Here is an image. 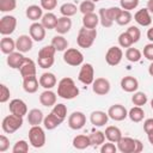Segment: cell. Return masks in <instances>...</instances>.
<instances>
[{
    "label": "cell",
    "mask_w": 153,
    "mask_h": 153,
    "mask_svg": "<svg viewBox=\"0 0 153 153\" xmlns=\"http://www.w3.org/2000/svg\"><path fill=\"white\" fill-rule=\"evenodd\" d=\"M57 96L62 99H74L79 96V88L76 87L72 78H62L57 84Z\"/></svg>",
    "instance_id": "cell-1"
},
{
    "label": "cell",
    "mask_w": 153,
    "mask_h": 153,
    "mask_svg": "<svg viewBox=\"0 0 153 153\" xmlns=\"http://www.w3.org/2000/svg\"><path fill=\"white\" fill-rule=\"evenodd\" d=\"M56 49L50 44V45H44L39 49L38 51V59H37V63L41 68L43 69H48L54 65V56H55Z\"/></svg>",
    "instance_id": "cell-2"
},
{
    "label": "cell",
    "mask_w": 153,
    "mask_h": 153,
    "mask_svg": "<svg viewBox=\"0 0 153 153\" xmlns=\"http://www.w3.org/2000/svg\"><path fill=\"white\" fill-rule=\"evenodd\" d=\"M96 37H97V30L96 29H87V27L82 26L78 32L76 43L80 48L87 49V48L92 47V44L96 41Z\"/></svg>",
    "instance_id": "cell-3"
},
{
    "label": "cell",
    "mask_w": 153,
    "mask_h": 153,
    "mask_svg": "<svg viewBox=\"0 0 153 153\" xmlns=\"http://www.w3.org/2000/svg\"><path fill=\"white\" fill-rule=\"evenodd\" d=\"M29 141L32 147L42 148L45 145V133L41 126H31L29 130Z\"/></svg>",
    "instance_id": "cell-4"
},
{
    "label": "cell",
    "mask_w": 153,
    "mask_h": 153,
    "mask_svg": "<svg viewBox=\"0 0 153 153\" xmlns=\"http://www.w3.org/2000/svg\"><path fill=\"white\" fill-rule=\"evenodd\" d=\"M22 126H23V117L17 116L14 114H11V115L6 116L2 120V123H1V128L6 134H13Z\"/></svg>",
    "instance_id": "cell-5"
},
{
    "label": "cell",
    "mask_w": 153,
    "mask_h": 153,
    "mask_svg": "<svg viewBox=\"0 0 153 153\" xmlns=\"http://www.w3.org/2000/svg\"><path fill=\"white\" fill-rule=\"evenodd\" d=\"M63 61L73 67L80 66L84 62V55L82 53L76 48H68L63 53Z\"/></svg>",
    "instance_id": "cell-6"
},
{
    "label": "cell",
    "mask_w": 153,
    "mask_h": 153,
    "mask_svg": "<svg viewBox=\"0 0 153 153\" xmlns=\"http://www.w3.org/2000/svg\"><path fill=\"white\" fill-rule=\"evenodd\" d=\"M17 27V19L13 16H4L0 19V33L2 36H10Z\"/></svg>",
    "instance_id": "cell-7"
},
{
    "label": "cell",
    "mask_w": 153,
    "mask_h": 153,
    "mask_svg": "<svg viewBox=\"0 0 153 153\" xmlns=\"http://www.w3.org/2000/svg\"><path fill=\"white\" fill-rule=\"evenodd\" d=\"M78 79L84 85H91L94 81V69L91 63H82L79 71Z\"/></svg>",
    "instance_id": "cell-8"
},
{
    "label": "cell",
    "mask_w": 153,
    "mask_h": 153,
    "mask_svg": "<svg viewBox=\"0 0 153 153\" xmlns=\"http://www.w3.org/2000/svg\"><path fill=\"white\" fill-rule=\"evenodd\" d=\"M123 57V51L120 47H110L105 54V61L109 66H117L122 61Z\"/></svg>",
    "instance_id": "cell-9"
},
{
    "label": "cell",
    "mask_w": 153,
    "mask_h": 153,
    "mask_svg": "<svg viewBox=\"0 0 153 153\" xmlns=\"http://www.w3.org/2000/svg\"><path fill=\"white\" fill-rule=\"evenodd\" d=\"M86 124V116L81 111H74L68 117V127L73 130H79Z\"/></svg>",
    "instance_id": "cell-10"
},
{
    "label": "cell",
    "mask_w": 153,
    "mask_h": 153,
    "mask_svg": "<svg viewBox=\"0 0 153 153\" xmlns=\"http://www.w3.org/2000/svg\"><path fill=\"white\" fill-rule=\"evenodd\" d=\"M109 118L114 121H123L128 117V111L122 104H114L108 110Z\"/></svg>",
    "instance_id": "cell-11"
},
{
    "label": "cell",
    "mask_w": 153,
    "mask_h": 153,
    "mask_svg": "<svg viewBox=\"0 0 153 153\" xmlns=\"http://www.w3.org/2000/svg\"><path fill=\"white\" fill-rule=\"evenodd\" d=\"M92 90L98 96H105L110 92V81L106 78H97L92 82Z\"/></svg>",
    "instance_id": "cell-12"
},
{
    "label": "cell",
    "mask_w": 153,
    "mask_h": 153,
    "mask_svg": "<svg viewBox=\"0 0 153 153\" xmlns=\"http://www.w3.org/2000/svg\"><path fill=\"white\" fill-rule=\"evenodd\" d=\"M8 110H10L11 114H14V115H17V116L24 117L25 115H27V106H26V103H25L23 99H19V98L12 99V100L10 102Z\"/></svg>",
    "instance_id": "cell-13"
},
{
    "label": "cell",
    "mask_w": 153,
    "mask_h": 153,
    "mask_svg": "<svg viewBox=\"0 0 153 153\" xmlns=\"http://www.w3.org/2000/svg\"><path fill=\"white\" fill-rule=\"evenodd\" d=\"M135 145H136V139L129 136H124V137L122 136L117 142V149L122 153H135Z\"/></svg>",
    "instance_id": "cell-14"
},
{
    "label": "cell",
    "mask_w": 153,
    "mask_h": 153,
    "mask_svg": "<svg viewBox=\"0 0 153 153\" xmlns=\"http://www.w3.org/2000/svg\"><path fill=\"white\" fill-rule=\"evenodd\" d=\"M29 33L33 41L42 42L45 37V27L42 25V23L33 22L29 27Z\"/></svg>",
    "instance_id": "cell-15"
},
{
    "label": "cell",
    "mask_w": 153,
    "mask_h": 153,
    "mask_svg": "<svg viewBox=\"0 0 153 153\" xmlns=\"http://www.w3.org/2000/svg\"><path fill=\"white\" fill-rule=\"evenodd\" d=\"M32 41L29 35H20L16 41V49L20 53H27L32 49Z\"/></svg>",
    "instance_id": "cell-16"
},
{
    "label": "cell",
    "mask_w": 153,
    "mask_h": 153,
    "mask_svg": "<svg viewBox=\"0 0 153 153\" xmlns=\"http://www.w3.org/2000/svg\"><path fill=\"white\" fill-rule=\"evenodd\" d=\"M109 120V115L108 112H104L102 110H96L92 111L90 115V122L94 126V127H103L108 123Z\"/></svg>",
    "instance_id": "cell-17"
},
{
    "label": "cell",
    "mask_w": 153,
    "mask_h": 153,
    "mask_svg": "<svg viewBox=\"0 0 153 153\" xmlns=\"http://www.w3.org/2000/svg\"><path fill=\"white\" fill-rule=\"evenodd\" d=\"M20 75L22 78H26V76H31V75H36L37 68H36V63L33 62V60L26 57L25 61L23 62V65L19 68Z\"/></svg>",
    "instance_id": "cell-18"
},
{
    "label": "cell",
    "mask_w": 153,
    "mask_h": 153,
    "mask_svg": "<svg viewBox=\"0 0 153 153\" xmlns=\"http://www.w3.org/2000/svg\"><path fill=\"white\" fill-rule=\"evenodd\" d=\"M134 19L135 22L141 25V26H149L152 24V18H151V12L146 8H141L135 14H134Z\"/></svg>",
    "instance_id": "cell-19"
},
{
    "label": "cell",
    "mask_w": 153,
    "mask_h": 153,
    "mask_svg": "<svg viewBox=\"0 0 153 153\" xmlns=\"http://www.w3.org/2000/svg\"><path fill=\"white\" fill-rule=\"evenodd\" d=\"M25 56L20 51H13L7 55V65L13 69H19L23 62L25 61Z\"/></svg>",
    "instance_id": "cell-20"
},
{
    "label": "cell",
    "mask_w": 153,
    "mask_h": 153,
    "mask_svg": "<svg viewBox=\"0 0 153 153\" xmlns=\"http://www.w3.org/2000/svg\"><path fill=\"white\" fill-rule=\"evenodd\" d=\"M121 87L123 91L131 93L139 88V81L136 78H134L131 75H127V76H123L121 79Z\"/></svg>",
    "instance_id": "cell-21"
},
{
    "label": "cell",
    "mask_w": 153,
    "mask_h": 153,
    "mask_svg": "<svg viewBox=\"0 0 153 153\" xmlns=\"http://www.w3.org/2000/svg\"><path fill=\"white\" fill-rule=\"evenodd\" d=\"M72 29V19L71 17H60L57 19V23H56V26H55V31L59 33V35H65L67 32H69V30Z\"/></svg>",
    "instance_id": "cell-22"
},
{
    "label": "cell",
    "mask_w": 153,
    "mask_h": 153,
    "mask_svg": "<svg viewBox=\"0 0 153 153\" xmlns=\"http://www.w3.org/2000/svg\"><path fill=\"white\" fill-rule=\"evenodd\" d=\"M38 85H39V80L37 79L36 75L23 78V88H24V91L26 93H35V92H37Z\"/></svg>",
    "instance_id": "cell-23"
},
{
    "label": "cell",
    "mask_w": 153,
    "mask_h": 153,
    "mask_svg": "<svg viewBox=\"0 0 153 153\" xmlns=\"http://www.w3.org/2000/svg\"><path fill=\"white\" fill-rule=\"evenodd\" d=\"M56 93L53 92L51 90H45L39 94V103L45 106V108H50L54 106L56 104Z\"/></svg>",
    "instance_id": "cell-24"
},
{
    "label": "cell",
    "mask_w": 153,
    "mask_h": 153,
    "mask_svg": "<svg viewBox=\"0 0 153 153\" xmlns=\"http://www.w3.org/2000/svg\"><path fill=\"white\" fill-rule=\"evenodd\" d=\"M57 80L54 73L50 72H45L39 76V86H42L45 90H51L55 85H56Z\"/></svg>",
    "instance_id": "cell-25"
},
{
    "label": "cell",
    "mask_w": 153,
    "mask_h": 153,
    "mask_svg": "<svg viewBox=\"0 0 153 153\" xmlns=\"http://www.w3.org/2000/svg\"><path fill=\"white\" fill-rule=\"evenodd\" d=\"M62 122H63V120L60 118L57 115H55V114L51 111L50 114H48V115L44 117V120H43V126H44L45 129L53 130V129L57 128Z\"/></svg>",
    "instance_id": "cell-26"
},
{
    "label": "cell",
    "mask_w": 153,
    "mask_h": 153,
    "mask_svg": "<svg viewBox=\"0 0 153 153\" xmlns=\"http://www.w3.org/2000/svg\"><path fill=\"white\" fill-rule=\"evenodd\" d=\"M26 116L30 126H39L41 123H43V120H44L43 112L39 109H31Z\"/></svg>",
    "instance_id": "cell-27"
},
{
    "label": "cell",
    "mask_w": 153,
    "mask_h": 153,
    "mask_svg": "<svg viewBox=\"0 0 153 153\" xmlns=\"http://www.w3.org/2000/svg\"><path fill=\"white\" fill-rule=\"evenodd\" d=\"M104 134H105V137L109 141L114 142V143H117L120 141V139L122 137V131L116 126H109V127H106Z\"/></svg>",
    "instance_id": "cell-28"
},
{
    "label": "cell",
    "mask_w": 153,
    "mask_h": 153,
    "mask_svg": "<svg viewBox=\"0 0 153 153\" xmlns=\"http://www.w3.org/2000/svg\"><path fill=\"white\" fill-rule=\"evenodd\" d=\"M25 14H26L27 19H30L32 22H37L38 19H42V17H43V8L38 5H31L26 8Z\"/></svg>",
    "instance_id": "cell-29"
},
{
    "label": "cell",
    "mask_w": 153,
    "mask_h": 153,
    "mask_svg": "<svg viewBox=\"0 0 153 153\" xmlns=\"http://www.w3.org/2000/svg\"><path fill=\"white\" fill-rule=\"evenodd\" d=\"M72 143H73V147L76 148V149H85V148L91 146L90 136L88 135H82V134L76 135V136H74Z\"/></svg>",
    "instance_id": "cell-30"
},
{
    "label": "cell",
    "mask_w": 153,
    "mask_h": 153,
    "mask_svg": "<svg viewBox=\"0 0 153 153\" xmlns=\"http://www.w3.org/2000/svg\"><path fill=\"white\" fill-rule=\"evenodd\" d=\"M98 23H99V16L96 14L94 12L84 14V17H82V26H85L87 29H96Z\"/></svg>",
    "instance_id": "cell-31"
},
{
    "label": "cell",
    "mask_w": 153,
    "mask_h": 153,
    "mask_svg": "<svg viewBox=\"0 0 153 153\" xmlns=\"http://www.w3.org/2000/svg\"><path fill=\"white\" fill-rule=\"evenodd\" d=\"M0 49H1V51L4 54L8 55V54H11V53L14 51V49H16V42L11 37L4 36L1 38V41H0Z\"/></svg>",
    "instance_id": "cell-32"
},
{
    "label": "cell",
    "mask_w": 153,
    "mask_h": 153,
    "mask_svg": "<svg viewBox=\"0 0 153 153\" xmlns=\"http://www.w3.org/2000/svg\"><path fill=\"white\" fill-rule=\"evenodd\" d=\"M57 19H59V18H57L54 13L47 12L45 14H43V17H42V19H41V23H42V25H43L45 29L53 30V29H55V26H56Z\"/></svg>",
    "instance_id": "cell-33"
},
{
    "label": "cell",
    "mask_w": 153,
    "mask_h": 153,
    "mask_svg": "<svg viewBox=\"0 0 153 153\" xmlns=\"http://www.w3.org/2000/svg\"><path fill=\"white\" fill-rule=\"evenodd\" d=\"M51 45L56 49V51H65L68 48V41L63 37V35H56L51 38Z\"/></svg>",
    "instance_id": "cell-34"
},
{
    "label": "cell",
    "mask_w": 153,
    "mask_h": 153,
    "mask_svg": "<svg viewBox=\"0 0 153 153\" xmlns=\"http://www.w3.org/2000/svg\"><path fill=\"white\" fill-rule=\"evenodd\" d=\"M98 16H99V23L103 27H111L112 26L114 19L111 18L108 8H100Z\"/></svg>",
    "instance_id": "cell-35"
},
{
    "label": "cell",
    "mask_w": 153,
    "mask_h": 153,
    "mask_svg": "<svg viewBox=\"0 0 153 153\" xmlns=\"http://www.w3.org/2000/svg\"><path fill=\"white\" fill-rule=\"evenodd\" d=\"M128 117L130 118V121H133V122H135V123H137V122H141L142 120H143V117H145V111L142 110V108L141 106H134V108H131L129 111H128Z\"/></svg>",
    "instance_id": "cell-36"
},
{
    "label": "cell",
    "mask_w": 153,
    "mask_h": 153,
    "mask_svg": "<svg viewBox=\"0 0 153 153\" xmlns=\"http://www.w3.org/2000/svg\"><path fill=\"white\" fill-rule=\"evenodd\" d=\"M88 136H90L91 146H99V145H103L105 142V134H104V131L96 130V131H92Z\"/></svg>",
    "instance_id": "cell-37"
},
{
    "label": "cell",
    "mask_w": 153,
    "mask_h": 153,
    "mask_svg": "<svg viewBox=\"0 0 153 153\" xmlns=\"http://www.w3.org/2000/svg\"><path fill=\"white\" fill-rule=\"evenodd\" d=\"M131 18H133V16H131L130 11L121 10V12L118 13V16H117V18H116L115 22H116L118 25L124 26V25H128V24L131 22Z\"/></svg>",
    "instance_id": "cell-38"
},
{
    "label": "cell",
    "mask_w": 153,
    "mask_h": 153,
    "mask_svg": "<svg viewBox=\"0 0 153 153\" xmlns=\"http://www.w3.org/2000/svg\"><path fill=\"white\" fill-rule=\"evenodd\" d=\"M78 10L79 8L74 4H72V2H66V4H63V5L60 6V13L62 16H65V17H72V16H74Z\"/></svg>",
    "instance_id": "cell-39"
},
{
    "label": "cell",
    "mask_w": 153,
    "mask_h": 153,
    "mask_svg": "<svg viewBox=\"0 0 153 153\" xmlns=\"http://www.w3.org/2000/svg\"><path fill=\"white\" fill-rule=\"evenodd\" d=\"M141 56H142V54L137 48L129 47L126 50V59L130 62H139L141 60Z\"/></svg>",
    "instance_id": "cell-40"
},
{
    "label": "cell",
    "mask_w": 153,
    "mask_h": 153,
    "mask_svg": "<svg viewBox=\"0 0 153 153\" xmlns=\"http://www.w3.org/2000/svg\"><path fill=\"white\" fill-rule=\"evenodd\" d=\"M147 100H148V99H147L146 93L140 92V91H135L134 94L131 96V102H133V104L136 105V106H143V105L147 103Z\"/></svg>",
    "instance_id": "cell-41"
},
{
    "label": "cell",
    "mask_w": 153,
    "mask_h": 153,
    "mask_svg": "<svg viewBox=\"0 0 153 153\" xmlns=\"http://www.w3.org/2000/svg\"><path fill=\"white\" fill-rule=\"evenodd\" d=\"M94 8H96V5L92 0H84L80 5H79V11L82 13V14H87V13H92L94 12Z\"/></svg>",
    "instance_id": "cell-42"
},
{
    "label": "cell",
    "mask_w": 153,
    "mask_h": 153,
    "mask_svg": "<svg viewBox=\"0 0 153 153\" xmlns=\"http://www.w3.org/2000/svg\"><path fill=\"white\" fill-rule=\"evenodd\" d=\"M118 44L122 47V48H129L134 44V41L133 38L129 36V33L126 31V32H122L120 36H118Z\"/></svg>",
    "instance_id": "cell-43"
},
{
    "label": "cell",
    "mask_w": 153,
    "mask_h": 153,
    "mask_svg": "<svg viewBox=\"0 0 153 153\" xmlns=\"http://www.w3.org/2000/svg\"><path fill=\"white\" fill-rule=\"evenodd\" d=\"M13 153H26L29 152V143L25 140H18L12 148Z\"/></svg>",
    "instance_id": "cell-44"
},
{
    "label": "cell",
    "mask_w": 153,
    "mask_h": 153,
    "mask_svg": "<svg viewBox=\"0 0 153 153\" xmlns=\"http://www.w3.org/2000/svg\"><path fill=\"white\" fill-rule=\"evenodd\" d=\"M17 7L16 0H0V11L1 12H11Z\"/></svg>",
    "instance_id": "cell-45"
},
{
    "label": "cell",
    "mask_w": 153,
    "mask_h": 153,
    "mask_svg": "<svg viewBox=\"0 0 153 153\" xmlns=\"http://www.w3.org/2000/svg\"><path fill=\"white\" fill-rule=\"evenodd\" d=\"M51 111H53L55 115H57L60 118H62L63 121H65V118L67 117V106H66L65 104H62V103L55 104Z\"/></svg>",
    "instance_id": "cell-46"
},
{
    "label": "cell",
    "mask_w": 153,
    "mask_h": 153,
    "mask_svg": "<svg viewBox=\"0 0 153 153\" xmlns=\"http://www.w3.org/2000/svg\"><path fill=\"white\" fill-rule=\"evenodd\" d=\"M120 5H121L122 10L131 11V10H135L137 7L139 0H120Z\"/></svg>",
    "instance_id": "cell-47"
},
{
    "label": "cell",
    "mask_w": 153,
    "mask_h": 153,
    "mask_svg": "<svg viewBox=\"0 0 153 153\" xmlns=\"http://www.w3.org/2000/svg\"><path fill=\"white\" fill-rule=\"evenodd\" d=\"M127 32H128L129 36L133 38L134 43L139 42V39H140V37H141V32H140V29H139L137 26H134V25L129 26V27L127 29Z\"/></svg>",
    "instance_id": "cell-48"
},
{
    "label": "cell",
    "mask_w": 153,
    "mask_h": 153,
    "mask_svg": "<svg viewBox=\"0 0 153 153\" xmlns=\"http://www.w3.org/2000/svg\"><path fill=\"white\" fill-rule=\"evenodd\" d=\"M0 102L1 103H6L8 99H10V96H11V92H10V88L5 85V84H1L0 85Z\"/></svg>",
    "instance_id": "cell-49"
},
{
    "label": "cell",
    "mask_w": 153,
    "mask_h": 153,
    "mask_svg": "<svg viewBox=\"0 0 153 153\" xmlns=\"http://www.w3.org/2000/svg\"><path fill=\"white\" fill-rule=\"evenodd\" d=\"M100 152H102V153H116V152H117V147L115 146L114 142L109 141V142L102 145Z\"/></svg>",
    "instance_id": "cell-50"
},
{
    "label": "cell",
    "mask_w": 153,
    "mask_h": 153,
    "mask_svg": "<svg viewBox=\"0 0 153 153\" xmlns=\"http://www.w3.org/2000/svg\"><path fill=\"white\" fill-rule=\"evenodd\" d=\"M57 0H41V7L47 11H51L56 7Z\"/></svg>",
    "instance_id": "cell-51"
},
{
    "label": "cell",
    "mask_w": 153,
    "mask_h": 153,
    "mask_svg": "<svg viewBox=\"0 0 153 153\" xmlns=\"http://www.w3.org/2000/svg\"><path fill=\"white\" fill-rule=\"evenodd\" d=\"M143 56L149 60V61H153V42L152 43H148L143 47Z\"/></svg>",
    "instance_id": "cell-52"
},
{
    "label": "cell",
    "mask_w": 153,
    "mask_h": 153,
    "mask_svg": "<svg viewBox=\"0 0 153 153\" xmlns=\"http://www.w3.org/2000/svg\"><path fill=\"white\" fill-rule=\"evenodd\" d=\"M10 147V139L6 135H0V152H6Z\"/></svg>",
    "instance_id": "cell-53"
},
{
    "label": "cell",
    "mask_w": 153,
    "mask_h": 153,
    "mask_svg": "<svg viewBox=\"0 0 153 153\" xmlns=\"http://www.w3.org/2000/svg\"><path fill=\"white\" fill-rule=\"evenodd\" d=\"M143 130L147 135L153 134V118H147L143 122Z\"/></svg>",
    "instance_id": "cell-54"
},
{
    "label": "cell",
    "mask_w": 153,
    "mask_h": 153,
    "mask_svg": "<svg viewBox=\"0 0 153 153\" xmlns=\"http://www.w3.org/2000/svg\"><path fill=\"white\" fill-rule=\"evenodd\" d=\"M143 151V145H142V142L140 141V140H137L136 139V145H135V153H140V152H142Z\"/></svg>",
    "instance_id": "cell-55"
},
{
    "label": "cell",
    "mask_w": 153,
    "mask_h": 153,
    "mask_svg": "<svg viewBox=\"0 0 153 153\" xmlns=\"http://www.w3.org/2000/svg\"><path fill=\"white\" fill-rule=\"evenodd\" d=\"M147 38H148L151 42H153V26H152L151 29H148V31H147Z\"/></svg>",
    "instance_id": "cell-56"
},
{
    "label": "cell",
    "mask_w": 153,
    "mask_h": 153,
    "mask_svg": "<svg viewBox=\"0 0 153 153\" xmlns=\"http://www.w3.org/2000/svg\"><path fill=\"white\" fill-rule=\"evenodd\" d=\"M147 10L151 13H153V0H148L147 1Z\"/></svg>",
    "instance_id": "cell-57"
},
{
    "label": "cell",
    "mask_w": 153,
    "mask_h": 153,
    "mask_svg": "<svg viewBox=\"0 0 153 153\" xmlns=\"http://www.w3.org/2000/svg\"><path fill=\"white\" fill-rule=\"evenodd\" d=\"M148 73H149V75L153 78V61H152V63H151L149 67H148Z\"/></svg>",
    "instance_id": "cell-58"
},
{
    "label": "cell",
    "mask_w": 153,
    "mask_h": 153,
    "mask_svg": "<svg viewBox=\"0 0 153 153\" xmlns=\"http://www.w3.org/2000/svg\"><path fill=\"white\" fill-rule=\"evenodd\" d=\"M148 136V141H149V143L153 146V134H149V135H147Z\"/></svg>",
    "instance_id": "cell-59"
},
{
    "label": "cell",
    "mask_w": 153,
    "mask_h": 153,
    "mask_svg": "<svg viewBox=\"0 0 153 153\" xmlns=\"http://www.w3.org/2000/svg\"><path fill=\"white\" fill-rule=\"evenodd\" d=\"M151 108H152V109H153V98H152V99H151Z\"/></svg>",
    "instance_id": "cell-60"
},
{
    "label": "cell",
    "mask_w": 153,
    "mask_h": 153,
    "mask_svg": "<svg viewBox=\"0 0 153 153\" xmlns=\"http://www.w3.org/2000/svg\"><path fill=\"white\" fill-rule=\"evenodd\" d=\"M92 1H93V2H94V4H96V2H98V1H99V0H92Z\"/></svg>",
    "instance_id": "cell-61"
}]
</instances>
